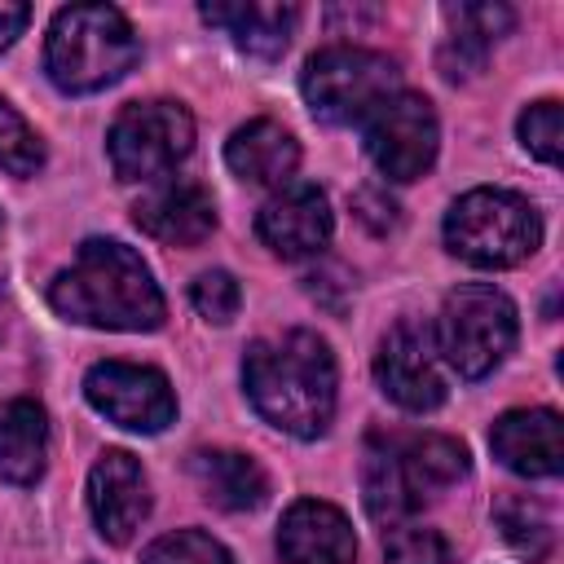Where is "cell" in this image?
Segmentation results:
<instances>
[{"label":"cell","mask_w":564,"mask_h":564,"mask_svg":"<svg viewBox=\"0 0 564 564\" xmlns=\"http://www.w3.org/2000/svg\"><path fill=\"white\" fill-rule=\"evenodd\" d=\"M335 352L313 330L256 339L242 357V388L264 423L286 436L313 441L335 419Z\"/></svg>","instance_id":"6da1fadb"},{"label":"cell","mask_w":564,"mask_h":564,"mask_svg":"<svg viewBox=\"0 0 564 564\" xmlns=\"http://www.w3.org/2000/svg\"><path fill=\"white\" fill-rule=\"evenodd\" d=\"M48 304L66 322L97 330H159L167 317L150 264L115 238H88L70 269L48 282Z\"/></svg>","instance_id":"7a4b0ae2"},{"label":"cell","mask_w":564,"mask_h":564,"mask_svg":"<svg viewBox=\"0 0 564 564\" xmlns=\"http://www.w3.org/2000/svg\"><path fill=\"white\" fill-rule=\"evenodd\" d=\"M141 57L132 22L115 4H66L48 22L44 70L62 93H101Z\"/></svg>","instance_id":"3957f363"},{"label":"cell","mask_w":564,"mask_h":564,"mask_svg":"<svg viewBox=\"0 0 564 564\" xmlns=\"http://www.w3.org/2000/svg\"><path fill=\"white\" fill-rule=\"evenodd\" d=\"M445 247L476 269H511L542 247V220L524 194L480 185L445 212Z\"/></svg>","instance_id":"277c9868"},{"label":"cell","mask_w":564,"mask_h":564,"mask_svg":"<svg viewBox=\"0 0 564 564\" xmlns=\"http://www.w3.org/2000/svg\"><path fill=\"white\" fill-rule=\"evenodd\" d=\"M516 330L520 322H516L511 295L489 282H467L445 295L432 339H436L441 361L458 379H485L516 348Z\"/></svg>","instance_id":"5b68a950"},{"label":"cell","mask_w":564,"mask_h":564,"mask_svg":"<svg viewBox=\"0 0 564 564\" xmlns=\"http://www.w3.org/2000/svg\"><path fill=\"white\" fill-rule=\"evenodd\" d=\"M401 84V70L388 53L357 48V44H330L304 62L300 93L313 110L317 123L344 128V123H366V115L388 101Z\"/></svg>","instance_id":"8992f818"},{"label":"cell","mask_w":564,"mask_h":564,"mask_svg":"<svg viewBox=\"0 0 564 564\" xmlns=\"http://www.w3.org/2000/svg\"><path fill=\"white\" fill-rule=\"evenodd\" d=\"M189 145H194V115L167 97L123 106L106 132V154L119 181L167 176L189 154Z\"/></svg>","instance_id":"52a82bcc"},{"label":"cell","mask_w":564,"mask_h":564,"mask_svg":"<svg viewBox=\"0 0 564 564\" xmlns=\"http://www.w3.org/2000/svg\"><path fill=\"white\" fill-rule=\"evenodd\" d=\"M366 154L388 181H419L436 163L441 123L423 93H392L366 115Z\"/></svg>","instance_id":"ba28073f"},{"label":"cell","mask_w":564,"mask_h":564,"mask_svg":"<svg viewBox=\"0 0 564 564\" xmlns=\"http://www.w3.org/2000/svg\"><path fill=\"white\" fill-rule=\"evenodd\" d=\"M432 339V326L419 317H401L388 326L375 352V379L383 397L410 414H427L445 401V370Z\"/></svg>","instance_id":"9c48e42d"},{"label":"cell","mask_w":564,"mask_h":564,"mask_svg":"<svg viewBox=\"0 0 564 564\" xmlns=\"http://www.w3.org/2000/svg\"><path fill=\"white\" fill-rule=\"evenodd\" d=\"M84 397L115 427L154 436L176 419V397L163 370L137 361H97L84 375Z\"/></svg>","instance_id":"30bf717a"},{"label":"cell","mask_w":564,"mask_h":564,"mask_svg":"<svg viewBox=\"0 0 564 564\" xmlns=\"http://www.w3.org/2000/svg\"><path fill=\"white\" fill-rule=\"evenodd\" d=\"M88 511L106 542L123 546L150 516V480L128 449H106L88 471Z\"/></svg>","instance_id":"8fae6325"},{"label":"cell","mask_w":564,"mask_h":564,"mask_svg":"<svg viewBox=\"0 0 564 564\" xmlns=\"http://www.w3.org/2000/svg\"><path fill=\"white\" fill-rule=\"evenodd\" d=\"M330 203L317 185H282L256 216V234L260 242L282 256V260H304L317 256L330 242Z\"/></svg>","instance_id":"7c38bea8"},{"label":"cell","mask_w":564,"mask_h":564,"mask_svg":"<svg viewBox=\"0 0 564 564\" xmlns=\"http://www.w3.org/2000/svg\"><path fill=\"white\" fill-rule=\"evenodd\" d=\"M494 458L529 480L560 476L564 467V423L555 410H507L489 432Z\"/></svg>","instance_id":"4fadbf2b"},{"label":"cell","mask_w":564,"mask_h":564,"mask_svg":"<svg viewBox=\"0 0 564 564\" xmlns=\"http://www.w3.org/2000/svg\"><path fill=\"white\" fill-rule=\"evenodd\" d=\"M278 555L282 564H352L357 538L339 507L322 498H300L278 524Z\"/></svg>","instance_id":"5bb4252c"},{"label":"cell","mask_w":564,"mask_h":564,"mask_svg":"<svg viewBox=\"0 0 564 564\" xmlns=\"http://www.w3.org/2000/svg\"><path fill=\"white\" fill-rule=\"evenodd\" d=\"M132 220L167 247H198L216 229V203L198 181H167L132 207Z\"/></svg>","instance_id":"9a60e30c"},{"label":"cell","mask_w":564,"mask_h":564,"mask_svg":"<svg viewBox=\"0 0 564 564\" xmlns=\"http://www.w3.org/2000/svg\"><path fill=\"white\" fill-rule=\"evenodd\" d=\"M203 22L220 26L242 53L273 62L286 53L291 31L300 22V9L286 0H234V4H203Z\"/></svg>","instance_id":"2e32d148"},{"label":"cell","mask_w":564,"mask_h":564,"mask_svg":"<svg viewBox=\"0 0 564 564\" xmlns=\"http://www.w3.org/2000/svg\"><path fill=\"white\" fill-rule=\"evenodd\" d=\"M225 163L238 181L282 189L300 167V141L278 119H251L225 141Z\"/></svg>","instance_id":"e0dca14e"},{"label":"cell","mask_w":564,"mask_h":564,"mask_svg":"<svg viewBox=\"0 0 564 564\" xmlns=\"http://www.w3.org/2000/svg\"><path fill=\"white\" fill-rule=\"evenodd\" d=\"M189 476H194L198 494L220 511H256L269 498L264 467L238 449H194Z\"/></svg>","instance_id":"ac0fdd59"},{"label":"cell","mask_w":564,"mask_h":564,"mask_svg":"<svg viewBox=\"0 0 564 564\" xmlns=\"http://www.w3.org/2000/svg\"><path fill=\"white\" fill-rule=\"evenodd\" d=\"M48 463V414L31 397L0 401V476L9 485H35Z\"/></svg>","instance_id":"d6986e66"},{"label":"cell","mask_w":564,"mask_h":564,"mask_svg":"<svg viewBox=\"0 0 564 564\" xmlns=\"http://www.w3.org/2000/svg\"><path fill=\"white\" fill-rule=\"evenodd\" d=\"M361 498H366L370 520L383 524V529L405 524L423 507V498L414 494V485L401 467V454H397L392 436H370L366 463H361Z\"/></svg>","instance_id":"ffe728a7"},{"label":"cell","mask_w":564,"mask_h":564,"mask_svg":"<svg viewBox=\"0 0 564 564\" xmlns=\"http://www.w3.org/2000/svg\"><path fill=\"white\" fill-rule=\"evenodd\" d=\"M397 454H401V467L414 485V494L427 502L436 498L441 489L458 485L467 476V449L454 441V436H441V432H410V436H392Z\"/></svg>","instance_id":"44dd1931"},{"label":"cell","mask_w":564,"mask_h":564,"mask_svg":"<svg viewBox=\"0 0 564 564\" xmlns=\"http://www.w3.org/2000/svg\"><path fill=\"white\" fill-rule=\"evenodd\" d=\"M494 524L502 529L507 546L516 555H524L529 564H538V560H546L555 551V524H551L546 507L538 498H529V494H502L494 502Z\"/></svg>","instance_id":"7402d4cb"},{"label":"cell","mask_w":564,"mask_h":564,"mask_svg":"<svg viewBox=\"0 0 564 564\" xmlns=\"http://www.w3.org/2000/svg\"><path fill=\"white\" fill-rule=\"evenodd\" d=\"M40 167H44V141L0 97V172H9V176H35Z\"/></svg>","instance_id":"603a6c76"},{"label":"cell","mask_w":564,"mask_h":564,"mask_svg":"<svg viewBox=\"0 0 564 564\" xmlns=\"http://www.w3.org/2000/svg\"><path fill=\"white\" fill-rule=\"evenodd\" d=\"M141 564H234L229 551L212 538V533H198V529H176V533H163L145 546Z\"/></svg>","instance_id":"cb8c5ba5"},{"label":"cell","mask_w":564,"mask_h":564,"mask_svg":"<svg viewBox=\"0 0 564 564\" xmlns=\"http://www.w3.org/2000/svg\"><path fill=\"white\" fill-rule=\"evenodd\" d=\"M516 132H520V145H524L533 159H542V163H551V167L564 159V110H560V101H533V106L520 115Z\"/></svg>","instance_id":"d4e9b609"},{"label":"cell","mask_w":564,"mask_h":564,"mask_svg":"<svg viewBox=\"0 0 564 564\" xmlns=\"http://www.w3.org/2000/svg\"><path fill=\"white\" fill-rule=\"evenodd\" d=\"M383 564H458L454 546L423 524H397L383 542Z\"/></svg>","instance_id":"484cf974"},{"label":"cell","mask_w":564,"mask_h":564,"mask_svg":"<svg viewBox=\"0 0 564 564\" xmlns=\"http://www.w3.org/2000/svg\"><path fill=\"white\" fill-rule=\"evenodd\" d=\"M445 18L454 26L449 35H463V40H471L480 48H489L494 40H502L516 26V13L507 4H449Z\"/></svg>","instance_id":"4316f807"},{"label":"cell","mask_w":564,"mask_h":564,"mask_svg":"<svg viewBox=\"0 0 564 564\" xmlns=\"http://www.w3.org/2000/svg\"><path fill=\"white\" fill-rule=\"evenodd\" d=\"M189 300H194L198 317L225 326V322H234V313H238V304H242V291H238V278H234V273H225V269H207V273L194 278Z\"/></svg>","instance_id":"83f0119b"},{"label":"cell","mask_w":564,"mask_h":564,"mask_svg":"<svg viewBox=\"0 0 564 564\" xmlns=\"http://www.w3.org/2000/svg\"><path fill=\"white\" fill-rule=\"evenodd\" d=\"M26 22H31V9L22 0H0V53L22 35Z\"/></svg>","instance_id":"f1b7e54d"}]
</instances>
